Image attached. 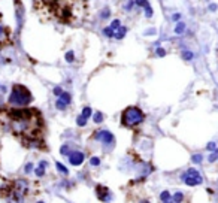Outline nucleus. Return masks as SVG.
<instances>
[{
  "label": "nucleus",
  "instance_id": "obj_1",
  "mask_svg": "<svg viewBox=\"0 0 218 203\" xmlns=\"http://www.w3.org/2000/svg\"><path fill=\"white\" fill-rule=\"evenodd\" d=\"M12 135L27 148H45V124L42 113L35 108H12L5 113Z\"/></svg>",
  "mask_w": 218,
  "mask_h": 203
},
{
  "label": "nucleus",
  "instance_id": "obj_2",
  "mask_svg": "<svg viewBox=\"0 0 218 203\" xmlns=\"http://www.w3.org/2000/svg\"><path fill=\"white\" fill-rule=\"evenodd\" d=\"M33 102V96L21 84H15L12 85V90L8 97V105L12 108H27L30 103Z\"/></svg>",
  "mask_w": 218,
  "mask_h": 203
},
{
  "label": "nucleus",
  "instance_id": "obj_3",
  "mask_svg": "<svg viewBox=\"0 0 218 203\" xmlns=\"http://www.w3.org/2000/svg\"><path fill=\"white\" fill-rule=\"evenodd\" d=\"M145 121V112L139 106H128L121 112V125L126 128H136Z\"/></svg>",
  "mask_w": 218,
  "mask_h": 203
},
{
  "label": "nucleus",
  "instance_id": "obj_4",
  "mask_svg": "<svg viewBox=\"0 0 218 203\" xmlns=\"http://www.w3.org/2000/svg\"><path fill=\"white\" fill-rule=\"evenodd\" d=\"M181 179L188 187H196V185H200L203 182V178H202L200 172L197 169H194V167H190V169L185 170L182 173V176H181Z\"/></svg>",
  "mask_w": 218,
  "mask_h": 203
},
{
  "label": "nucleus",
  "instance_id": "obj_5",
  "mask_svg": "<svg viewBox=\"0 0 218 203\" xmlns=\"http://www.w3.org/2000/svg\"><path fill=\"white\" fill-rule=\"evenodd\" d=\"M91 137L93 139H97L106 148H114V145H115V136L111 132H108V130H96Z\"/></svg>",
  "mask_w": 218,
  "mask_h": 203
},
{
  "label": "nucleus",
  "instance_id": "obj_6",
  "mask_svg": "<svg viewBox=\"0 0 218 203\" xmlns=\"http://www.w3.org/2000/svg\"><path fill=\"white\" fill-rule=\"evenodd\" d=\"M94 190H96V196H97V199H99L100 202H103V203L111 202L112 194H111V191H109L108 187H105V185H96Z\"/></svg>",
  "mask_w": 218,
  "mask_h": 203
},
{
  "label": "nucleus",
  "instance_id": "obj_7",
  "mask_svg": "<svg viewBox=\"0 0 218 203\" xmlns=\"http://www.w3.org/2000/svg\"><path fill=\"white\" fill-rule=\"evenodd\" d=\"M67 157H69V163L72 166H81L85 160L84 152H81V151H72Z\"/></svg>",
  "mask_w": 218,
  "mask_h": 203
},
{
  "label": "nucleus",
  "instance_id": "obj_8",
  "mask_svg": "<svg viewBox=\"0 0 218 203\" xmlns=\"http://www.w3.org/2000/svg\"><path fill=\"white\" fill-rule=\"evenodd\" d=\"M9 40V29L0 21V44H5Z\"/></svg>",
  "mask_w": 218,
  "mask_h": 203
},
{
  "label": "nucleus",
  "instance_id": "obj_9",
  "mask_svg": "<svg viewBox=\"0 0 218 203\" xmlns=\"http://www.w3.org/2000/svg\"><path fill=\"white\" fill-rule=\"evenodd\" d=\"M126 33H127V29L124 27V25H120V27H118V29L115 30L114 37H115V39H118V40H120V39H123V37L126 36Z\"/></svg>",
  "mask_w": 218,
  "mask_h": 203
},
{
  "label": "nucleus",
  "instance_id": "obj_10",
  "mask_svg": "<svg viewBox=\"0 0 218 203\" xmlns=\"http://www.w3.org/2000/svg\"><path fill=\"white\" fill-rule=\"evenodd\" d=\"M184 197H185V196H184L182 191H176V193H175V194L172 196V200H173L175 203H182V202H184Z\"/></svg>",
  "mask_w": 218,
  "mask_h": 203
},
{
  "label": "nucleus",
  "instance_id": "obj_11",
  "mask_svg": "<svg viewBox=\"0 0 218 203\" xmlns=\"http://www.w3.org/2000/svg\"><path fill=\"white\" fill-rule=\"evenodd\" d=\"M58 99H60V100H63L64 103H66V105H67V106H69L70 102H72V96H70V93H66V91H63V93H61V96H60Z\"/></svg>",
  "mask_w": 218,
  "mask_h": 203
},
{
  "label": "nucleus",
  "instance_id": "obj_12",
  "mask_svg": "<svg viewBox=\"0 0 218 203\" xmlns=\"http://www.w3.org/2000/svg\"><path fill=\"white\" fill-rule=\"evenodd\" d=\"M55 167H57V170L61 173V175H66V176L69 175V170H67V167H66V166H63L60 161H55Z\"/></svg>",
  "mask_w": 218,
  "mask_h": 203
},
{
  "label": "nucleus",
  "instance_id": "obj_13",
  "mask_svg": "<svg viewBox=\"0 0 218 203\" xmlns=\"http://www.w3.org/2000/svg\"><path fill=\"white\" fill-rule=\"evenodd\" d=\"M81 115H82L84 118H87V120H88V118L93 115L91 108H90V106H84V108H82V113H81Z\"/></svg>",
  "mask_w": 218,
  "mask_h": 203
},
{
  "label": "nucleus",
  "instance_id": "obj_14",
  "mask_svg": "<svg viewBox=\"0 0 218 203\" xmlns=\"http://www.w3.org/2000/svg\"><path fill=\"white\" fill-rule=\"evenodd\" d=\"M172 199V196H170V193L169 191H163L160 194V200H161V203H166V202H169Z\"/></svg>",
  "mask_w": 218,
  "mask_h": 203
},
{
  "label": "nucleus",
  "instance_id": "obj_15",
  "mask_svg": "<svg viewBox=\"0 0 218 203\" xmlns=\"http://www.w3.org/2000/svg\"><path fill=\"white\" fill-rule=\"evenodd\" d=\"M173 32H175L176 34H182L184 32H185V24H184V23H178Z\"/></svg>",
  "mask_w": 218,
  "mask_h": 203
},
{
  "label": "nucleus",
  "instance_id": "obj_16",
  "mask_svg": "<svg viewBox=\"0 0 218 203\" xmlns=\"http://www.w3.org/2000/svg\"><path fill=\"white\" fill-rule=\"evenodd\" d=\"M182 58L185 61H191L193 58H194V54L191 52V51H184L182 52Z\"/></svg>",
  "mask_w": 218,
  "mask_h": 203
},
{
  "label": "nucleus",
  "instance_id": "obj_17",
  "mask_svg": "<svg viewBox=\"0 0 218 203\" xmlns=\"http://www.w3.org/2000/svg\"><path fill=\"white\" fill-rule=\"evenodd\" d=\"M93 120H94V123H96V124L102 123V121H103V113L102 112H96L94 115H93Z\"/></svg>",
  "mask_w": 218,
  "mask_h": 203
},
{
  "label": "nucleus",
  "instance_id": "obj_18",
  "mask_svg": "<svg viewBox=\"0 0 218 203\" xmlns=\"http://www.w3.org/2000/svg\"><path fill=\"white\" fill-rule=\"evenodd\" d=\"M64 58H66L67 63H73V61H75V52H73V51H67Z\"/></svg>",
  "mask_w": 218,
  "mask_h": 203
},
{
  "label": "nucleus",
  "instance_id": "obj_19",
  "mask_svg": "<svg viewBox=\"0 0 218 203\" xmlns=\"http://www.w3.org/2000/svg\"><path fill=\"white\" fill-rule=\"evenodd\" d=\"M87 121H88L87 118H84L82 115H79V117L76 118V125H79V127H85V125H87Z\"/></svg>",
  "mask_w": 218,
  "mask_h": 203
},
{
  "label": "nucleus",
  "instance_id": "obj_20",
  "mask_svg": "<svg viewBox=\"0 0 218 203\" xmlns=\"http://www.w3.org/2000/svg\"><path fill=\"white\" fill-rule=\"evenodd\" d=\"M55 108H57L58 111H64L66 108H67V105L64 103L63 100H60V99H57V102H55Z\"/></svg>",
  "mask_w": 218,
  "mask_h": 203
},
{
  "label": "nucleus",
  "instance_id": "obj_21",
  "mask_svg": "<svg viewBox=\"0 0 218 203\" xmlns=\"http://www.w3.org/2000/svg\"><path fill=\"white\" fill-rule=\"evenodd\" d=\"M35 175L37 178H42V176H45V167H40V166H37L35 169Z\"/></svg>",
  "mask_w": 218,
  "mask_h": 203
},
{
  "label": "nucleus",
  "instance_id": "obj_22",
  "mask_svg": "<svg viewBox=\"0 0 218 203\" xmlns=\"http://www.w3.org/2000/svg\"><path fill=\"white\" fill-rule=\"evenodd\" d=\"M103 34L106 36V37H114L115 30H112L111 27H105V29H103Z\"/></svg>",
  "mask_w": 218,
  "mask_h": 203
},
{
  "label": "nucleus",
  "instance_id": "obj_23",
  "mask_svg": "<svg viewBox=\"0 0 218 203\" xmlns=\"http://www.w3.org/2000/svg\"><path fill=\"white\" fill-rule=\"evenodd\" d=\"M135 5L140 6V8H147V6H149V2L148 0H135Z\"/></svg>",
  "mask_w": 218,
  "mask_h": 203
},
{
  "label": "nucleus",
  "instance_id": "obj_24",
  "mask_svg": "<svg viewBox=\"0 0 218 203\" xmlns=\"http://www.w3.org/2000/svg\"><path fill=\"white\" fill-rule=\"evenodd\" d=\"M70 152H72V151L69 149V145H63V147L60 148V154H61V155H69Z\"/></svg>",
  "mask_w": 218,
  "mask_h": 203
},
{
  "label": "nucleus",
  "instance_id": "obj_25",
  "mask_svg": "<svg viewBox=\"0 0 218 203\" xmlns=\"http://www.w3.org/2000/svg\"><path fill=\"white\" fill-rule=\"evenodd\" d=\"M217 158H218V149H215V151H212V154L208 157V161H209V163H214Z\"/></svg>",
  "mask_w": 218,
  "mask_h": 203
},
{
  "label": "nucleus",
  "instance_id": "obj_26",
  "mask_svg": "<svg viewBox=\"0 0 218 203\" xmlns=\"http://www.w3.org/2000/svg\"><path fill=\"white\" fill-rule=\"evenodd\" d=\"M90 164L94 166V167H96V166H99V164H100V157H91L90 158Z\"/></svg>",
  "mask_w": 218,
  "mask_h": 203
},
{
  "label": "nucleus",
  "instance_id": "obj_27",
  "mask_svg": "<svg viewBox=\"0 0 218 203\" xmlns=\"http://www.w3.org/2000/svg\"><path fill=\"white\" fill-rule=\"evenodd\" d=\"M32 172H33V163H27L25 167H24V173L29 175V173H32Z\"/></svg>",
  "mask_w": 218,
  "mask_h": 203
},
{
  "label": "nucleus",
  "instance_id": "obj_28",
  "mask_svg": "<svg viewBox=\"0 0 218 203\" xmlns=\"http://www.w3.org/2000/svg\"><path fill=\"white\" fill-rule=\"evenodd\" d=\"M191 160H193V163H196V164H199V163H202V160H203V157H202L200 154H196V155H193V157H191Z\"/></svg>",
  "mask_w": 218,
  "mask_h": 203
},
{
  "label": "nucleus",
  "instance_id": "obj_29",
  "mask_svg": "<svg viewBox=\"0 0 218 203\" xmlns=\"http://www.w3.org/2000/svg\"><path fill=\"white\" fill-rule=\"evenodd\" d=\"M120 25H121V21H120V20H114V21L111 23V25H109V27H111L112 30H117Z\"/></svg>",
  "mask_w": 218,
  "mask_h": 203
},
{
  "label": "nucleus",
  "instance_id": "obj_30",
  "mask_svg": "<svg viewBox=\"0 0 218 203\" xmlns=\"http://www.w3.org/2000/svg\"><path fill=\"white\" fill-rule=\"evenodd\" d=\"M61 93H63V88H61V87H54V90H52V94H54V96L60 97Z\"/></svg>",
  "mask_w": 218,
  "mask_h": 203
},
{
  "label": "nucleus",
  "instance_id": "obj_31",
  "mask_svg": "<svg viewBox=\"0 0 218 203\" xmlns=\"http://www.w3.org/2000/svg\"><path fill=\"white\" fill-rule=\"evenodd\" d=\"M143 9H145V15H147L148 18H151V17H152V13H154V12H152V8H151V5L147 6V8H143Z\"/></svg>",
  "mask_w": 218,
  "mask_h": 203
},
{
  "label": "nucleus",
  "instance_id": "obj_32",
  "mask_svg": "<svg viewBox=\"0 0 218 203\" xmlns=\"http://www.w3.org/2000/svg\"><path fill=\"white\" fill-rule=\"evenodd\" d=\"M109 13H111V12H109V8H105L103 11H102V15H100V17H102L103 20H106V18H109Z\"/></svg>",
  "mask_w": 218,
  "mask_h": 203
},
{
  "label": "nucleus",
  "instance_id": "obj_33",
  "mask_svg": "<svg viewBox=\"0 0 218 203\" xmlns=\"http://www.w3.org/2000/svg\"><path fill=\"white\" fill-rule=\"evenodd\" d=\"M155 56H159V57H164V56H166V51H164L163 48H157V49H155Z\"/></svg>",
  "mask_w": 218,
  "mask_h": 203
},
{
  "label": "nucleus",
  "instance_id": "obj_34",
  "mask_svg": "<svg viewBox=\"0 0 218 203\" xmlns=\"http://www.w3.org/2000/svg\"><path fill=\"white\" fill-rule=\"evenodd\" d=\"M206 149H208V151H215V149H217L215 142H209V144L206 145Z\"/></svg>",
  "mask_w": 218,
  "mask_h": 203
},
{
  "label": "nucleus",
  "instance_id": "obj_35",
  "mask_svg": "<svg viewBox=\"0 0 218 203\" xmlns=\"http://www.w3.org/2000/svg\"><path fill=\"white\" fill-rule=\"evenodd\" d=\"M133 5H135V0H128V3L126 5V11H132Z\"/></svg>",
  "mask_w": 218,
  "mask_h": 203
},
{
  "label": "nucleus",
  "instance_id": "obj_36",
  "mask_svg": "<svg viewBox=\"0 0 218 203\" xmlns=\"http://www.w3.org/2000/svg\"><path fill=\"white\" fill-rule=\"evenodd\" d=\"M217 8H218V6L215 5V3H211V5H209V11H211V12H215V11H217Z\"/></svg>",
  "mask_w": 218,
  "mask_h": 203
},
{
  "label": "nucleus",
  "instance_id": "obj_37",
  "mask_svg": "<svg viewBox=\"0 0 218 203\" xmlns=\"http://www.w3.org/2000/svg\"><path fill=\"white\" fill-rule=\"evenodd\" d=\"M179 18H181V13H175V15L172 17L173 21H179Z\"/></svg>",
  "mask_w": 218,
  "mask_h": 203
},
{
  "label": "nucleus",
  "instance_id": "obj_38",
  "mask_svg": "<svg viewBox=\"0 0 218 203\" xmlns=\"http://www.w3.org/2000/svg\"><path fill=\"white\" fill-rule=\"evenodd\" d=\"M154 33H155V30H154V29H151V30L147 32V34H154Z\"/></svg>",
  "mask_w": 218,
  "mask_h": 203
},
{
  "label": "nucleus",
  "instance_id": "obj_39",
  "mask_svg": "<svg viewBox=\"0 0 218 203\" xmlns=\"http://www.w3.org/2000/svg\"><path fill=\"white\" fill-rule=\"evenodd\" d=\"M166 203H175V202H173L172 199H170V200H169V202H166Z\"/></svg>",
  "mask_w": 218,
  "mask_h": 203
},
{
  "label": "nucleus",
  "instance_id": "obj_40",
  "mask_svg": "<svg viewBox=\"0 0 218 203\" xmlns=\"http://www.w3.org/2000/svg\"><path fill=\"white\" fill-rule=\"evenodd\" d=\"M36 203H45V202H42V200H39V202H36Z\"/></svg>",
  "mask_w": 218,
  "mask_h": 203
},
{
  "label": "nucleus",
  "instance_id": "obj_41",
  "mask_svg": "<svg viewBox=\"0 0 218 203\" xmlns=\"http://www.w3.org/2000/svg\"><path fill=\"white\" fill-rule=\"evenodd\" d=\"M0 88H2V85H0Z\"/></svg>",
  "mask_w": 218,
  "mask_h": 203
}]
</instances>
